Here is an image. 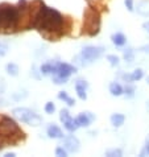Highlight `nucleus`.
<instances>
[{
  "label": "nucleus",
  "instance_id": "f257e3e1",
  "mask_svg": "<svg viewBox=\"0 0 149 157\" xmlns=\"http://www.w3.org/2000/svg\"><path fill=\"white\" fill-rule=\"evenodd\" d=\"M29 28L38 30L49 41H55L65 33V17L61 12L38 0V7L36 10L32 8Z\"/></svg>",
  "mask_w": 149,
  "mask_h": 157
},
{
  "label": "nucleus",
  "instance_id": "f03ea898",
  "mask_svg": "<svg viewBox=\"0 0 149 157\" xmlns=\"http://www.w3.org/2000/svg\"><path fill=\"white\" fill-rule=\"evenodd\" d=\"M23 17H27L28 25L30 20V7L27 0H20L19 6L10 3L0 4V32L10 33L21 27Z\"/></svg>",
  "mask_w": 149,
  "mask_h": 157
},
{
  "label": "nucleus",
  "instance_id": "7ed1b4c3",
  "mask_svg": "<svg viewBox=\"0 0 149 157\" xmlns=\"http://www.w3.org/2000/svg\"><path fill=\"white\" fill-rule=\"evenodd\" d=\"M25 135L13 119L8 116H0V149L6 144H17Z\"/></svg>",
  "mask_w": 149,
  "mask_h": 157
},
{
  "label": "nucleus",
  "instance_id": "20e7f679",
  "mask_svg": "<svg viewBox=\"0 0 149 157\" xmlns=\"http://www.w3.org/2000/svg\"><path fill=\"white\" fill-rule=\"evenodd\" d=\"M100 12L94 7L86 8L85 13H83V27H82V33L86 36L94 37L100 32Z\"/></svg>",
  "mask_w": 149,
  "mask_h": 157
},
{
  "label": "nucleus",
  "instance_id": "39448f33",
  "mask_svg": "<svg viewBox=\"0 0 149 157\" xmlns=\"http://www.w3.org/2000/svg\"><path fill=\"white\" fill-rule=\"evenodd\" d=\"M12 114L17 120L23 121V123L28 125H33V127H38L42 123V117L37 115L34 111L29 110L27 107H17L12 110Z\"/></svg>",
  "mask_w": 149,
  "mask_h": 157
},
{
  "label": "nucleus",
  "instance_id": "423d86ee",
  "mask_svg": "<svg viewBox=\"0 0 149 157\" xmlns=\"http://www.w3.org/2000/svg\"><path fill=\"white\" fill-rule=\"evenodd\" d=\"M104 53V48L103 46H94V45H89V46H85L81 52V54L78 56V59L81 61H77L79 62L81 66H87V65L95 62L98 61L100 57L103 56Z\"/></svg>",
  "mask_w": 149,
  "mask_h": 157
},
{
  "label": "nucleus",
  "instance_id": "0eeeda50",
  "mask_svg": "<svg viewBox=\"0 0 149 157\" xmlns=\"http://www.w3.org/2000/svg\"><path fill=\"white\" fill-rule=\"evenodd\" d=\"M77 71V67L66 62H55V70L53 74V81L57 85L66 83L69 77Z\"/></svg>",
  "mask_w": 149,
  "mask_h": 157
},
{
  "label": "nucleus",
  "instance_id": "6e6552de",
  "mask_svg": "<svg viewBox=\"0 0 149 157\" xmlns=\"http://www.w3.org/2000/svg\"><path fill=\"white\" fill-rule=\"evenodd\" d=\"M65 149L67 151V153H78L81 149V143L74 135H69L67 137L63 139V145Z\"/></svg>",
  "mask_w": 149,
  "mask_h": 157
},
{
  "label": "nucleus",
  "instance_id": "1a4fd4ad",
  "mask_svg": "<svg viewBox=\"0 0 149 157\" xmlns=\"http://www.w3.org/2000/svg\"><path fill=\"white\" fill-rule=\"evenodd\" d=\"M94 119H95V116L91 114V112H82V114H79L75 117L79 127H89Z\"/></svg>",
  "mask_w": 149,
  "mask_h": 157
},
{
  "label": "nucleus",
  "instance_id": "9d476101",
  "mask_svg": "<svg viewBox=\"0 0 149 157\" xmlns=\"http://www.w3.org/2000/svg\"><path fill=\"white\" fill-rule=\"evenodd\" d=\"M87 87H89V85H87L86 81L78 79L75 82V91H77V95L79 99H82V100L87 99Z\"/></svg>",
  "mask_w": 149,
  "mask_h": 157
},
{
  "label": "nucleus",
  "instance_id": "9b49d317",
  "mask_svg": "<svg viewBox=\"0 0 149 157\" xmlns=\"http://www.w3.org/2000/svg\"><path fill=\"white\" fill-rule=\"evenodd\" d=\"M46 133H48V136H49L50 139H63L62 129H61L58 125H55V124H50L49 127H48V129H46Z\"/></svg>",
  "mask_w": 149,
  "mask_h": 157
},
{
  "label": "nucleus",
  "instance_id": "f8f14e48",
  "mask_svg": "<svg viewBox=\"0 0 149 157\" xmlns=\"http://www.w3.org/2000/svg\"><path fill=\"white\" fill-rule=\"evenodd\" d=\"M144 77V71L141 69H136L135 71H132L131 74H123V79L125 82H137Z\"/></svg>",
  "mask_w": 149,
  "mask_h": 157
},
{
  "label": "nucleus",
  "instance_id": "ddd939ff",
  "mask_svg": "<svg viewBox=\"0 0 149 157\" xmlns=\"http://www.w3.org/2000/svg\"><path fill=\"white\" fill-rule=\"evenodd\" d=\"M109 120H111V124L113 125V127L119 128V127H121V125L124 124L125 116L123 115V114H119V112H115V114H112V115H111Z\"/></svg>",
  "mask_w": 149,
  "mask_h": 157
},
{
  "label": "nucleus",
  "instance_id": "4468645a",
  "mask_svg": "<svg viewBox=\"0 0 149 157\" xmlns=\"http://www.w3.org/2000/svg\"><path fill=\"white\" fill-rule=\"evenodd\" d=\"M137 13L144 17L149 16V0H140L137 3Z\"/></svg>",
  "mask_w": 149,
  "mask_h": 157
},
{
  "label": "nucleus",
  "instance_id": "2eb2a0df",
  "mask_svg": "<svg viewBox=\"0 0 149 157\" xmlns=\"http://www.w3.org/2000/svg\"><path fill=\"white\" fill-rule=\"evenodd\" d=\"M55 70V62H48V63H44L42 66L40 67V73L41 75H53Z\"/></svg>",
  "mask_w": 149,
  "mask_h": 157
},
{
  "label": "nucleus",
  "instance_id": "dca6fc26",
  "mask_svg": "<svg viewBox=\"0 0 149 157\" xmlns=\"http://www.w3.org/2000/svg\"><path fill=\"white\" fill-rule=\"evenodd\" d=\"M111 41L113 45H116V46H124L125 45V42H127V38L125 36L123 33H113L112 36H111Z\"/></svg>",
  "mask_w": 149,
  "mask_h": 157
},
{
  "label": "nucleus",
  "instance_id": "f3484780",
  "mask_svg": "<svg viewBox=\"0 0 149 157\" xmlns=\"http://www.w3.org/2000/svg\"><path fill=\"white\" fill-rule=\"evenodd\" d=\"M108 89L112 97H120V95H123V86L120 83H117V82H111Z\"/></svg>",
  "mask_w": 149,
  "mask_h": 157
},
{
  "label": "nucleus",
  "instance_id": "a211bd4d",
  "mask_svg": "<svg viewBox=\"0 0 149 157\" xmlns=\"http://www.w3.org/2000/svg\"><path fill=\"white\" fill-rule=\"evenodd\" d=\"M63 125H65V128H66L69 132H75V131L79 128V125H78L77 120H75V119H73L71 116H70L67 120H65V121H63Z\"/></svg>",
  "mask_w": 149,
  "mask_h": 157
},
{
  "label": "nucleus",
  "instance_id": "6ab92c4d",
  "mask_svg": "<svg viewBox=\"0 0 149 157\" xmlns=\"http://www.w3.org/2000/svg\"><path fill=\"white\" fill-rule=\"evenodd\" d=\"M58 99L63 100V102L66 103L67 106H70V107L75 104V100H74L71 97H70V95L66 93V91H59V93H58Z\"/></svg>",
  "mask_w": 149,
  "mask_h": 157
},
{
  "label": "nucleus",
  "instance_id": "aec40b11",
  "mask_svg": "<svg viewBox=\"0 0 149 157\" xmlns=\"http://www.w3.org/2000/svg\"><path fill=\"white\" fill-rule=\"evenodd\" d=\"M6 70H7V73L10 74L11 77H17V75H19V66H17L16 63H13V62L7 63Z\"/></svg>",
  "mask_w": 149,
  "mask_h": 157
},
{
  "label": "nucleus",
  "instance_id": "412c9836",
  "mask_svg": "<svg viewBox=\"0 0 149 157\" xmlns=\"http://www.w3.org/2000/svg\"><path fill=\"white\" fill-rule=\"evenodd\" d=\"M123 57H124L125 61H128V62H132L135 59V50L131 49V48H127L124 50V53H123Z\"/></svg>",
  "mask_w": 149,
  "mask_h": 157
},
{
  "label": "nucleus",
  "instance_id": "4be33fe9",
  "mask_svg": "<svg viewBox=\"0 0 149 157\" xmlns=\"http://www.w3.org/2000/svg\"><path fill=\"white\" fill-rule=\"evenodd\" d=\"M104 155L108 156V157H120V156H123V151L120 148H112V149L106 151Z\"/></svg>",
  "mask_w": 149,
  "mask_h": 157
},
{
  "label": "nucleus",
  "instance_id": "5701e85b",
  "mask_svg": "<svg viewBox=\"0 0 149 157\" xmlns=\"http://www.w3.org/2000/svg\"><path fill=\"white\" fill-rule=\"evenodd\" d=\"M135 87L132 85H127L125 89H123V94L125 95L127 98H133L135 97Z\"/></svg>",
  "mask_w": 149,
  "mask_h": 157
},
{
  "label": "nucleus",
  "instance_id": "b1692460",
  "mask_svg": "<svg viewBox=\"0 0 149 157\" xmlns=\"http://www.w3.org/2000/svg\"><path fill=\"white\" fill-rule=\"evenodd\" d=\"M107 61L109 62V65H111V66H117V65H119V57H117V56H115V54L107 56Z\"/></svg>",
  "mask_w": 149,
  "mask_h": 157
},
{
  "label": "nucleus",
  "instance_id": "393cba45",
  "mask_svg": "<svg viewBox=\"0 0 149 157\" xmlns=\"http://www.w3.org/2000/svg\"><path fill=\"white\" fill-rule=\"evenodd\" d=\"M54 111H55V106L53 104V102H48L45 104V112L46 114H54Z\"/></svg>",
  "mask_w": 149,
  "mask_h": 157
},
{
  "label": "nucleus",
  "instance_id": "a878e982",
  "mask_svg": "<svg viewBox=\"0 0 149 157\" xmlns=\"http://www.w3.org/2000/svg\"><path fill=\"white\" fill-rule=\"evenodd\" d=\"M86 2H87V4H89L90 7H94V8H96V10H98V7L102 6L104 0H86Z\"/></svg>",
  "mask_w": 149,
  "mask_h": 157
},
{
  "label": "nucleus",
  "instance_id": "bb28decb",
  "mask_svg": "<svg viewBox=\"0 0 149 157\" xmlns=\"http://www.w3.org/2000/svg\"><path fill=\"white\" fill-rule=\"evenodd\" d=\"M55 156H58V157H66L67 156V151L63 147H58L55 149Z\"/></svg>",
  "mask_w": 149,
  "mask_h": 157
},
{
  "label": "nucleus",
  "instance_id": "cd10ccee",
  "mask_svg": "<svg viewBox=\"0 0 149 157\" xmlns=\"http://www.w3.org/2000/svg\"><path fill=\"white\" fill-rule=\"evenodd\" d=\"M69 117H70V112L67 110H61V112H59V120L62 121V123L65 120H67Z\"/></svg>",
  "mask_w": 149,
  "mask_h": 157
},
{
  "label": "nucleus",
  "instance_id": "c85d7f7f",
  "mask_svg": "<svg viewBox=\"0 0 149 157\" xmlns=\"http://www.w3.org/2000/svg\"><path fill=\"white\" fill-rule=\"evenodd\" d=\"M124 4L127 7V10L129 12H133L135 11V6H133V0H124Z\"/></svg>",
  "mask_w": 149,
  "mask_h": 157
},
{
  "label": "nucleus",
  "instance_id": "c756f323",
  "mask_svg": "<svg viewBox=\"0 0 149 157\" xmlns=\"http://www.w3.org/2000/svg\"><path fill=\"white\" fill-rule=\"evenodd\" d=\"M140 52H143V53H145V54H149V44L148 45H143V46H140Z\"/></svg>",
  "mask_w": 149,
  "mask_h": 157
},
{
  "label": "nucleus",
  "instance_id": "7c9ffc66",
  "mask_svg": "<svg viewBox=\"0 0 149 157\" xmlns=\"http://www.w3.org/2000/svg\"><path fill=\"white\" fill-rule=\"evenodd\" d=\"M4 89H6V85H4V79H3L2 77H0V94H2L3 91H4Z\"/></svg>",
  "mask_w": 149,
  "mask_h": 157
},
{
  "label": "nucleus",
  "instance_id": "2f4dec72",
  "mask_svg": "<svg viewBox=\"0 0 149 157\" xmlns=\"http://www.w3.org/2000/svg\"><path fill=\"white\" fill-rule=\"evenodd\" d=\"M143 28H144V30H147V32L149 33V21H147V23L143 24Z\"/></svg>",
  "mask_w": 149,
  "mask_h": 157
},
{
  "label": "nucleus",
  "instance_id": "473e14b6",
  "mask_svg": "<svg viewBox=\"0 0 149 157\" xmlns=\"http://www.w3.org/2000/svg\"><path fill=\"white\" fill-rule=\"evenodd\" d=\"M16 155L13 153V152H8V153H6L4 155V157H15Z\"/></svg>",
  "mask_w": 149,
  "mask_h": 157
},
{
  "label": "nucleus",
  "instance_id": "72a5a7b5",
  "mask_svg": "<svg viewBox=\"0 0 149 157\" xmlns=\"http://www.w3.org/2000/svg\"><path fill=\"white\" fill-rule=\"evenodd\" d=\"M145 107H147V111L149 112V100H148V102H147V104H145Z\"/></svg>",
  "mask_w": 149,
  "mask_h": 157
},
{
  "label": "nucleus",
  "instance_id": "f704fd0d",
  "mask_svg": "<svg viewBox=\"0 0 149 157\" xmlns=\"http://www.w3.org/2000/svg\"><path fill=\"white\" fill-rule=\"evenodd\" d=\"M145 144H149V135L147 136V140H145Z\"/></svg>",
  "mask_w": 149,
  "mask_h": 157
},
{
  "label": "nucleus",
  "instance_id": "c9c22d12",
  "mask_svg": "<svg viewBox=\"0 0 149 157\" xmlns=\"http://www.w3.org/2000/svg\"><path fill=\"white\" fill-rule=\"evenodd\" d=\"M6 54V52H0V56H4Z\"/></svg>",
  "mask_w": 149,
  "mask_h": 157
},
{
  "label": "nucleus",
  "instance_id": "e433bc0d",
  "mask_svg": "<svg viewBox=\"0 0 149 157\" xmlns=\"http://www.w3.org/2000/svg\"><path fill=\"white\" fill-rule=\"evenodd\" d=\"M147 82H148V85H149V77L147 78Z\"/></svg>",
  "mask_w": 149,
  "mask_h": 157
}]
</instances>
